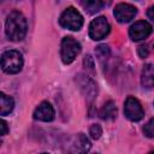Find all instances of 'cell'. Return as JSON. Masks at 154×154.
I'll return each mask as SVG.
<instances>
[{"label": "cell", "mask_w": 154, "mask_h": 154, "mask_svg": "<svg viewBox=\"0 0 154 154\" xmlns=\"http://www.w3.org/2000/svg\"><path fill=\"white\" fill-rule=\"evenodd\" d=\"M28 30V22L23 13L19 11H12L6 19L5 23V32L6 36L11 41H22Z\"/></svg>", "instance_id": "cell-1"}, {"label": "cell", "mask_w": 154, "mask_h": 154, "mask_svg": "<svg viewBox=\"0 0 154 154\" xmlns=\"http://www.w3.org/2000/svg\"><path fill=\"white\" fill-rule=\"evenodd\" d=\"M23 57L16 49H10L1 55V67L2 71L10 75L18 73L23 67Z\"/></svg>", "instance_id": "cell-2"}, {"label": "cell", "mask_w": 154, "mask_h": 154, "mask_svg": "<svg viewBox=\"0 0 154 154\" xmlns=\"http://www.w3.org/2000/svg\"><path fill=\"white\" fill-rule=\"evenodd\" d=\"M81 43L71 36H65L60 45V57L64 64H71L75 58L81 53Z\"/></svg>", "instance_id": "cell-3"}, {"label": "cell", "mask_w": 154, "mask_h": 154, "mask_svg": "<svg viewBox=\"0 0 154 154\" xmlns=\"http://www.w3.org/2000/svg\"><path fill=\"white\" fill-rule=\"evenodd\" d=\"M59 24L65 29L78 31L83 26V17L75 7L70 6L61 13L59 18Z\"/></svg>", "instance_id": "cell-4"}, {"label": "cell", "mask_w": 154, "mask_h": 154, "mask_svg": "<svg viewBox=\"0 0 154 154\" xmlns=\"http://www.w3.org/2000/svg\"><path fill=\"white\" fill-rule=\"evenodd\" d=\"M111 26L105 17H96L89 24V37L94 41L105 38L109 34Z\"/></svg>", "instance_id": "cell-5"}, {"label": "cell", "mask_w": 154, "mask_h": 154, "mask_svg": "<svg viewBox=\"0 0 154 154\" xmlns=\"http://www.w3.org/2000/svg\"><path fill=\"white\" fill-rule=\"evenodd\" d=\"M75 82L78 87V89L82 91V94L88 99V100H94L97 94V85L96 83L84 73H78L75 77Z\"/></svg>", "instance_id": "cell-6"}, {"label": "cell", "mask_w": 154, "mask_h": 154, "mask_svg": "<svg viewBox=\"0 0 154 154\" xmlns=\"http://www.w3.org/2000/svg\"><path fill=\"white\" fill-rule=\"evenodd\" d=\"M124 114L131 122H140L144 117V111L136 97L128 96L124 102Z\"/></svg>", "instance_id": "cell-7"}, {"label": "cell", "mask_w": 154, "mask_h": 154, "mask_svg": "<svg viewBox=\"0 0 154 154\" xmlns=\"http://www.w3.org/2000/svg\"><path fill=\"white\" fill-rule=\"evenodd\" d=\"M153 31L152 25L146 20H138L134 23L129 29V36L132 41H142L147 38Z\"/></svg>", "instance_id": "cell-8"}, {"label": "cell", "mask_w": 154, "mask_h": 154, "mask_svg": "<svg viewBox=\"0 0 154 154\" xmlns=\"http://www.w3.org/2000/svg\"><path fill=\"white\" fill-rule=\"evenodd\" d=\"M113 14L119 23H129L137 14V8L134 5L122 2L114 7Z\"/></svg>", "instance_id": "cell-9"}, {"label": "cell", "mask_w": 154, "mask_h": 154, "mask_svg": "<svg viewBox=\"0 0 154 154\" xmlns=\"http://www.w3.org/2000/svg\"><path fill=\"white\" fill-rule=\"evenodd\" d=\"M54 108L48 101H42L34 111V119L40 122H52L54 119Z\"/></svg>", "instance_id": "cell-10"}, {"label": "cell", "mask_w": 154, "mask_h": 154, "mask_svg": "<svg viewBox=\"0 0 154 154\" xmlns=\"http://www.w3.org/2000/svg\"><path fill=\"white\" fill-rule=\"evenodd\" d=\"M141 84L146 89L154 88V65L146 64L141 72Z\"/></svg>", "instance_id": "cell-11"}, {"label": "cell", "mask_w": 154, "mask_h": 154, "mask_svg": "<svg viewBox=\"0 0 154 154\" xmlns=\"http://www.w3.org/2000/svg\"><path fill=\"white\" fill-rule=\"evenodd\" d=\"M81 6L87 13L94 14L102 10L103 0H81Z\"/></svg>", "instance_id": "cell-12"}, {"label": "cell", "mask_w": 154, "mask_h": 154, "mask_svg": "<svg viewBox=\"0 0 154 154\" xmlns=\"http://www.w3.org/2000/svg\"><path fill=\"white\" fill-rule=\"evenodd\" d=\"M100 117L103 120H113L117 117V106L113 101H107L101 111H100Z\"/></svg>", "instance_id": "cell-13"}, {"label": "cell", "mask_w": 154, "mask_h": 154, "mask_svg": "<svg viewBox=\"0 0 154 154\" xmlns=\"http://www.w3.org/2000/svg\"><path fill=\"white\" fill-rule=\"evenodd\" d=\"M73 147V150L75 152H82V153H85V152H89L91 144L89 142V140L87 138V136L84 134H78L75 138V142L72 144Z\"/></svg>", "instance_id": "cell-14"}, {"label": "cell", "mask_w": 154, "mask_h": 154, "mask_svg": "<svg viewBox=\"0 0 154 154\" xmlns=\"http://www.w3.org/2000/svg\"><path fill=\"white\" fill-rule=\"evenodd\" d=\"M0 100H1V116H7L13 111L14 107V101L11 96L6 95L5 93H0Z\"/></svg>", "instance_id": "cell-15"}, {"label": "cell", "mask_w": 154, "mask_h": 154, "mask_svg": "<svg viewBox=\"0 0 154 154\" xmlns=\"http://www.w3.org/2000/svg\"><path fill=\"white\" fill-rule=\"evenodd\" d=\"M95 54H96V57H97L100 60L107 59V58L111 55V49H109V47L106 46V45H100V46H97V47L95 48Z\"/></svg>", "instance_id": "cell-16"}, {"label": "cell", "mask_w": 154, "mask_h": 154, "mask_svg": "<svg viewBox=\"0 0 154 154\" xmlns=\"http://www.w3.org/2000/svg\"><path fill=\"white\" fill-rule=\"evenodd\" d=\"M143 134L149 138H154V118L149 119L143 126Z\"/></svg>", "instance_id": "cell-17"}, {"label": "cell", "mask_w": 154, "mask_h": 154, "mask_svg": "<svg viewBox=\"0 0 154 154\" xmlns=\"http://www.w3.org/2000/svg\"><path fill=\"white\" fill-rule=\"evenodd\" d=\"M89 135L93 140H99L102 135V128L99 124H93L89 129Z\"/></svg>", "instance_id": "cell-18"}, {"label": "cell", "mask_w": 154, "mask_h": 154, "mask_svg": "<svg viewBox=\"0 0 154 154\" xmlns=\"http://www.w3.org/2000/svg\"><path fill=\"white\" fill-rule=\"evenodd\" d=\"M83 64H84V67L88 69L89 71H94V59L91 58V55H85L84 57V60H83Z\"/></svg>", "instance_id": "cell-19"}, {"label": "cell", "mask_w": 154, "mask_h": 154, "mask_svg": "<svg viewBox=\"0 0 154 154\" xmlns=\"http://www.w3.org/2000/svg\"><path fill=\"white\" fill-rule=\"evenodd\" d=\"M137 53H138V57H140V58H142V59L147 58V57H148V54H149L148 47H147L146 45L140 46V47H138V49H137Z\"/></svg>", "instance_id": "cell-20"}, {"label": "cell", "mask_w": 154, "mask_h": 154, "mask_svg": "<svg viewBox=\"0 0 154 154\" xmlns=\"http://www.w3.org/2000/svg\"><path fill=\"white\" fill-rule=\"evenodd\" d=\"M0 124H1V125H0V126H1V136H5V135H6L7 132H8V128H7V123H6V122H5L4 119H2V120L0 122Z\"/></svg>", "instance_id": "cell-21"}, {"label": "cell", "mask_w": 154, "mask_h": 154, "mask_svg": "<svg viewBox=\"0 0 154 154\" xmlns=\"http://www.w3.org/2000/svg\"><path fill=\"white\" fill-rule=\"evenodd\" d=\"M147 16H148V18H149L152 22H154V5L150 6V7L148 8V11H147Z\"/></svg>", "instance_id": "cell-22"}, {"label": "cell", "mask_w": 154, "mask_h": 154, "mask_svg": "<svg viewBox=\"0 0 154 154\" xmlns=\"http://www.w3.org/2000/svg\"><path fill=\"white\" fill-rule=\"evenodd\" d=\"M153 47H154V45H153Z\"/></svg>", "instance_id": "cell-23"}]
</instances>
